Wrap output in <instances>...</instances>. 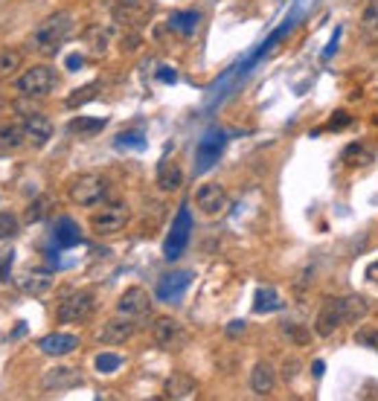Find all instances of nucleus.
Instances as JSON below:
<instances>
[{
    "mask_svg": "<svg viewBox=\"0 0 378 401\" xmlns=\"http://www.w3.org/2000/svg\"><path fill=\"white\" fill-rule=\"evenodd\" d=\"M70 32H73V15H70V12H56V15L44 18L38 27H35L29 44H32L38 53L53 56V53H58L62 41H67Z\"/></svg>",
    "mask_w": 378,
    "mask_h": 401,
    "instance_id": "nucleus-1",
    "label": "nucleus"
},
{
    "mask_svg": "<svg viewBox=\"0 0 378 401\" xmlns=\"http://www.w3.org/2000/svg\"><path fill=\"white\" fill-rule=\"evenodd\" d=\"M108 192H111V180L105 175H96V172H84V175H76L70 180V189L67 195L73 204L79 206H96L108 198Z\"/></svg>",
    "mask_w": 378,
    "mask_h": 401,
    "instance_id": "nucleus-2",
    "label": "nucleus"
},
{
    "mask_svg": "<svg viewBox=\"0 0 378 401\" xmlns=\"http://www.w3.org/2000/svg\"><path fill=\"white\" fill-rule=\"evenodd\" d=\"M128 218H131L128 204H123V201H111V204L99 206V210H96V212L91 215V230H93L96 236H117L119 230H126Z\"/></svg>",
    "mask_w": 378,
    "mask_h": 401,
    "instance_id": "nucleus-3",
    "label": "nucleus"
},
{
    "mask_svg": "<svg viewBox=\"0 0 378 401\" xmlns=\"http://www.w3.org/2000/svg\"><path fill=\"white\" fill-rule=\"evenodd\" d=\"M56 70L53 67H47V64H35L29 67L27 73H21L18 82H15V90L21 96H27V99H32V96H47L53 88H56Z\"/></svg>",
    "mask_w": 378,
    "mask_h": 401,
    "instance_id": "nucleus-4",
    "label": "nucleus"
},
{
    "mask_svg": "<svg viewBox=\"0 0 378 401\" xmlns=\"http://www.w3.org/2000/svg\"><path fill=\"white\" fill-rule=\"evenodd\" d=\"M224 145H227V131L224 128H210L201 137L198 149H195V172L204 175L218 163V157L224 154Z\"/></svg>",
    "mask_w": 378,
    "mask_h": 401,
    "instance_id": "nucleus-5",
    "label": "nucleus"
},
{
    "mask_svg": "<svg viewBox=\"0 0 378 401\" xmlns=\"http://www.w3.org/2000/svg\"><path fill=\"white\" fill-rule=\"evenodd\" d=\"M189 236H192V215H189L187 206H180L175 221H172V230H169V236L163 241V256L169 262L180 259V253H184L187 245H189Z\"/></svg>",
    "mask_w": 378,
    "mask_h": 401,
    "instance_id": "nucleus-6",
    "label": "nucleus"
},
{
    "mask_svg": "<svg viewBox=\"0 0 378 401\" xmlns=\"http://www.w3.org/2000/svg\"><path fill=\"white\" fill-rule=\"evenodd\" d=\"M152 12H154L152 0H117L114 21L123 29H143L152 18Z\"/></svg>",
    "mask_w": 378,
    "mask_h": 401,
    "instance_id": "nucleus-7",
    "label": "nucleus"
},
{
    "mask_svg": "<svg viewBox=\"0 0 378 401\" xmlns=\"http://www.w3.org/2000/svg\"><path fill=\"white\" fill-rule=\"evenodd\" d=\"M93 306H96V300L91 291H73V294H67L58 302L56 317H58V323H82L93 314Z\"/></svg>",
    "mask_w": 378,
    "mask_h": 401,
    "instance_id": "nucleus-8",
    "label": "nucleus"
},
{
    "mask_svg": "<svg viewBox=\"0 0 378 401\" xmlns=\"http://www.w3.org/2000/svg\"><path fill=\"white\" fill-rule=\"evenodd\" d=\"M340 323H346L344 320V302H340V297H326L320 311H317L314 332L320 337H332L340 329Z\"/></svg>",
    "mask_w": 378,
    "mask_h": 401,
    "instance_id": "nucleus-9",
    "label": "nucleus"
},
{
    "mask_svg": "<svg viewBox=\"0 0 378 401\" xmlns=\"http://www.w3.org/2000/svg\"><path fill=\"white\" fill-rule=\"evenodd\" d=\"M149 308H152L149 291L140 288V285L126 288L123 294H119V300H117V314H123V317H131V320L145 317V314H149Z\"/></svg>",
    "mask_w": 378,
    "mask_h": 401,
    "instance_id": "nucleus-10",
    "label": "nucleus"
},
{
    "mask_svg": "<svg viewBox=\"0 0 378 401\" xmlns=\"http://www.w3.org/2000/svg\"><path fill=\"white\" fill-rule=\"evenodd\" d=\"M152 337L161 349H180L187 343V332L175 317H157L152 326Z\"/></svg>",
    "mask_w": 378,
    "mask_h": 401,
    "instance_id": "nucleus-11",
    "label": "nucleus"
},
{
    "mask_svg": "<svg viewBox=\"0 0 378 401\" xmlns=\"http://www.w3.org/2000/svg\"><path fill=\"white\" fill-rule=\"evenodd\" d=\"M189 282H192L189 271H172V274L161 276V282H157V288H154V297L161 302H178L180 297H184V291L189 288Z\"/></svg>",
    "mask_w": 378,
    "mask_h": 401,
    "instance_id": "nucleus-12",
    "label": "nucleus"
},
{
    "mask_svg": "<svg viewBox=\"0 0 378 401\" xmlns=\"http://www.w3.org/2000/svg\"><path fill=\"white\" fill-rule=\"evenodd\" d=\"M23 134H27V143L32 145H47L53 137V123H50V117H44L38 111H29V114H23V123H21Z\"/></svg>",
    "mask_w": 378,
    "mask_h": 401,
    "instance_id": "nucleus-13",
    "label": "nucleus"
},
{
    "mask_svg": "<svg viewBox=\"0 0 378 401\" xmlns=\"http://www.w3.org/2000/svg\"><path fill=\"white\" fill-rule=\"evenodd\" d=\"M134 332H137V323H134L131 317H114V320H108L102 329H99V343L105 346H119V343H126V340L134 337Z\"/></svg>",
    "mask_w": 378,
    "mask_h": 401,
    "instance_id": "nucleus-14",
    "label": "nucleus"
},
{
    "mask_svg": "<svg viewBox=\"0 0 378 401\" xmlns=\"http://www.w3.org/2000/svg\"><path fill=\"white\" fill-rule=\"evenodd\" d=\"M82 384V372L76 367H56V369H47V375L41 378V387L50 393H64L73 390V387Z\"/></svg>",
    "mask_w": 378,
    "mask_h": 401,
    "instance_id": "nucleus-15",
    "label": "nucleus"
},
{
    "mask_svg": "<svg viewBox=\"0 0 378 401\" xmlns=\"http://www.w3.org/2000/svg\"><path fill=\"white\" fill-rule=\"evenodd\" d=\"M195 204H198V210L204 215H218V212H224V206H227V192L218 184H204L195 192Z\"/></svg>",
    "mask_w": 378,
    "mask_h": 401,
    "instance_id": "nucleus-16",
    "label": "nucleus"
},
{
    "mask_svg": "<svg viewBox=\"0 0 378 401\" xmlns=\"http://www.w3.org/2000/svg\"><path fill=\"white\" fill-rule=\"evenodd\" d=\"M38 349L50 358H62V355H70V352L79 349V337L70 332H53V335H44L38 340Z\"/></svg>",
    "mask_w": 378,
    "mask_h": 401,
    "instance_id": "nucleus-17",
    "label": "nucleus"
},
{
    "mask_svg": "<svg viewBox=\"0 0 378 401\" xmlns=\"http://www.w3.org/2000/svg\"><path fill=\"white\" fill-rule=\"evenodd\" d=\"M274 387H276V369H274V363L259 361L250 369V390L256 396H271Z\"/></svg>",
    "mask_w": 378,
    "mask_h": 401,
    "instance_id": "nucleus-18",
    "label": "nucleus"
},
{
    "mask_svg": "<svg viewBox=\"0 0 378 401\" xmlns=\"http://www.w3.org/2000/svg\"><path fill=\"white\" fill-rule=\"evenodd\" d=\"M163 393H166V398L184 401V398H192L198 393V384H195V378H189V375L175 372V375H169V381L163 384Z\"/></svg>",
    "mask_w": 378,
    "mask_h": 401,
    "instance_id": "nucleus-19",
    "label": "nucleus"
},
{
    "mask_svg": "<svg viewBox=\"0 0 378 401\" xmlns=\"http://www.w3.org/2000/svg\"><path fill=\"white\" fill-rule=\"evenodd\" d=\"M198 27H201V12H195V9H180V12H175V15L169 18V29L187 35V38L198 32Z\"/></svg>",
    "mask_w": 378,
    "mask_h": 401,
    "instance_id": "nucleus-20",
    "label": "nucleus"
},
{
    "mask_svg": "<svg viewBox=\"0 0 378 401\" xmlns=\"http://www.w3.org/2000/svg\"><path fill=\"white\" fill-rule=\"evenodd\" d=\"M82 241V230H79V224L73 221L70 215H62L56 221V245L58 247H76Z\"/></svg>",
    "mask_w": 378,
    "mask_h": 401,
    "instance_id": "nucleus-21",
    "label": "nucleus"
},
{
    "mask_svg": "<svg viewBox=\"0 0 378 401\" xmlns=\"http://www.w3.org/2000/svg\"><path fill=\"white\" fill-rule=\"evenodd\" d=\"M157 186H161L163 192H178L180 186H184V172H180V166L163 160L161 166H157Z\"/></svg>",
    "mask_w": 378,
    "mask_h": 401,
    "instance_id": "nucleus-22",
    "label": "nucleus"
},
{
    "mask_svg": "<svg viewBox=\"0 0 378 401\" xmlns=\"http://www.w3.org/2000/svg\"><path fill=\"white\" fill-rule=\"evenodd\" d=\"M340 302H344V320H346V323L364 320V317H367V311H370V302H367V297H361V294L340 297Z\"/></svg>",
    "mask_w": 378,
    "mask_h": 401,
    "instance_id": "nucleus-23",
    "label": "nucleus"
},
{
    "mask_svg": "<svg viewBox=\"0 0 378 401\" xmlns=\"http://www.w3.org/2000/svg\"><path fill=\"white\" fill-rule=\"evenodd\" d=\"M50 288H53V276L50 274H27V276H21V291L23 294L41 297Z\"/></svg>",
    "mask_w": 378,
    "mask_h": 401,
    "instance_id": "nucleus-24",
    "label": "nucleus"
},
{
    "mask_svg": "<svg viewBox=\"0 0 378 401\" xmlns=\"http://www.w3.org/2000/svg\"><path fill=\"white\" fill-rule=\"evenodd\" d=\"M21 67H23V53L21 50H0V82L15 79Z\"/></svg>",
    "mask_w": 378,
    "mask_h": 401,
    "instance_id": "nucleus-25",
    "label": "nucleus"
},
{
    "mask_svg": "<svg viewBox=\"0 0 378 401\" xmlns=\"http://www.w3.org/2000/svg\"><path fill=\"white\" fill-rule=\"evenodd\" d=\"M27 143V134L21 125H0V154H9Z\"/></svg>",
    "mask_w": 378,
    "mask_h": 401,
    "instance_id": "nucleus-26",
    "label": "nucleus"
},
{
    "mask_svg": "<svg viewBox=\"0 0 378 401\" xmlns=\"http://www.w3.org/2000/svg\"><path fill=\"white\" fill-rule=\"evenodd\" d=\"M361 32L370 41H378V0H367V6L361 12Z\"/></svg>",
    "mask_w": 378,
    "mask_h": 401,
    "instance_id": "nucleus-27",
    "label": "nucleus"
},
{
    "mask_svg": "<svg viewBox=\"0 0 378 401\" xmlns=\"http://www.w3.org/2000/svg\"><path fill=\"white\" fill-rule=\"evenodd\" d=\"M283 308V300H279V294L274 288H259L256 291V300H253V311L256 314H268V311H276Z\"/></svg>",
    "mask_w": 378,
    "mask_h": 401,
    "instance_id": "nucleus-28",
    "label": "nucleus"
},
{
    "mask_svg": "<svg viewBox=\"0 0 378 401\" xmlns=\"http://www.w3.org/2000/svg\"><path fill=\"white\" fill-rule=\"evenodd\" d=\"M105 128V119H93V117H76L70 119L67 131L70 134H79V137H93V134H99Z\"/></svg>",
    "mask_w": 378,
    "mask_h": 401,
    "instance_id": "nucleus-29",
    "label": "nucleus"
},
{
    "mask_svg": "<svg viewBox=\"0 0 378 401\" xmlns=\"http://www.w3.org/2000/svg\"><path fill=\"white\" fill-rule=\"evenodd\" d=\"M283 337L288 340V343H294V346H309L311 343V332L306 329L303 323H283Z\"/></svg>",
    "mask_w": 378,
    "mask_h": 401,
    "instance_id": "nucleus-30",
    "label": "nucleus"
},
{
    "mask_svg": "<svg viewBox=\"0 0 378 401\" xmlns=\"http://www.w3.org/2000/svg\"><path fill=\"white\" fill-rule=\"evenodd\" d=\"M84 41L91 44V50L96 56H102L108 50V44H111V32H108L105 27H91L88 32H84Z\"/></svg>",
    "mask_w": 378,
    "mask_h": 401,
    "instance_id": "nucleus-31",
    "label": "nucleus"
},
{
    "mask_svg": "<svg viewBox=\"0 0 378 401\" xmlns=\"http://www.w3.org/2000/svg\"><path fill=\"white\" fill-rule=\"evenodd\" d=\"M50 204H53V198L50 195H41V198H35L29 206H27V215H23V221L27 224H38L41 218L50 212Z\"/></svg>",
    "mask_w": 378,
    "mask_h": 401,
    "instance_id": "nucleus-32",
    "label": "nucleus"
},
{
    "mask_svg": "<svg viewBox=\"0 0 378 401\" xmlns=\"http://www.w3.org/2000/svg\"><path fill=\"white\" fill-rule=\"evenodd\" d=\"M93 367H96V372L111 375V372H117L119 367H123V358H119L117 352H99V355L93 358Z\"/></svg>",
    "mask_w": 378,
    "mask_h": 401,
    "instance_id": "nucleus-33",
    "label": "nucleus"
},
{
    "mask_svg": "<svg viewBox=\"0 0 378 401\" xmlns=\"http://www.w3.org/2000/svg\"><path fill=\"white\" fill-rule=\"evenodd\" d=\"M18 233H21V218H18L15 212L3 210V212H0V241L15 239Z\"/></svg>",
    "mask_w": 378,
    "mask_h": 401,
    "instance_id": "nucleus-34",
    "label": "nucleus"
},
{
    "mask_svg": "<svg viewBox=\"0 0 378 401\" xmlns=\"http://www.w3.org/2000/svg\"><path fill=\"white\" fill-rule=\"evenodd\" d=\"M114 145H117V149H137V151H143L145 149V137H143V131H123V134H117Z\"/></svg>",
    "mask_w": 378,
    "mask_h": 401,
    "instance_id": "nucleus-35",
    "label": "nucleus"
},
{
    "mask_svg": "<svg viewBox=\"0 0 378 401\" xmlns=\"http://www.w3.org/2000/svg\"><path fill=\"white\" fill-rule=\"evenodd\" d=\"M370 151L364 149V143H352V145H346V151H344V160L349 163V166H361V163H370Z\"/></svg>",
    "mask_w": 378,
    "mask_h": 401,
    "instance_id": "nucleus-36",
    "label": "nucleus"
},
{
    "mask_svg": "<svg viewBox=\"0 0 378 401\" xmlns=\"http://www.w3.org/2000/svg\"><path fill=\"white\" fill-rule=\"evenodd\" d=\"M96 84H88V88H79L76 93H70L67 96V108H79V105H84V102H91L93 96H96Z\"/></svg>",
    "mask_w": 378,
    "mask_h": 401,
    "instance_id": "nucleus-37",
    "label": "nucleus"
},
{
    "mask_svg": "<svg viewBox=\"0 0 378 401\" xmlns=\"http://www.w3.org/2000/svg\"><path fill=\"white\" fill-rule=\"evenodd\" d=\"M355 343H358V346L378 349V329H373V326H364V329H358V332H355Z\"/></svg>",
    "mask_w": 378,
    "mask_h": 401,
    "instance_id": "nucleus-38",
    "label": "nucleus"
},
{
    "mask_svg": "<svg viewBox=\"0 0 378 401\" xmlns=\"http://www.w3.org/2000/svg\"><path fill=\"white\" fill-rule=\"evenodd\" d=\"M140 44H143V38H140V29H126V35H123V53H137L140 50Z\"/></svg>",
    "mask_w": 378,
    "mask_h": 401,
    "instance_id": "nucleus-39",
    "label": "nucleus"
},
{
    "mask_svg": "<svg viewBox=\"0 0 378 401\" xmlns=\"http://www.w3.org/2000/svg\"><path fill=\"white\" fill-rule=\"evenodd\" d=\"M349 123H352V117H349L346 111H338L332 119H329V125H326V128H329V131H340V128H346Z\"/></svg>",
    "mask_w": 378,
    "mask_h": 401,
    "instance_id": "nucleus-40",
    "label": "nucleus"
},
{
    "mask_svg": "<svg viewBox=\"0 0 378 401\" xmlns=\"http://www.w3.org/2000/svg\"><path fill=\"white\" fill-rule=\"evenodd\" d=\"M297 375H300V361L288 358V361H285V367H283V378H285V384L297 381Z\"/></svg>",
    "mask_w": 378,
    "mask_h": 401,
    "instance_id": "nucleus-41",
    "label": "nucleus"
},
{
    "mask_svg": "<svg viewBox=\"0 0 378 401\" xmlns=\"http://www.w3.org/2000/svg\"><path fill=\"white\" fill-rule=\"evenodd\" d=\"M82 62H84L82 53H70L67 56V70H82Z\"/></svg>",
    "mask_w": 378,
    "mask_h": 401,
    "instance_id": "nucleus-42",
    "label": "nucleus"
},
{
    "mask_svg": "<svg viewBox=\"0 0 378 401\" xmlns=\"http://www.w3.org/2000/svg\"><path fill=\"white\" fill-rule=\"evenodd\" d=\"M157 79H161V82H178V73L169 70V67H163L161 73H157Z\"/></svg>",
    "mask_w": 378,
    "mask_h": 401,
    "instance_id": "nucleus-43",
    "label": "nucleus"
},
{
    "mask_svg": "<svg viewBox=\"0 0 378 401\" xmlns=\"http://www.w3.org/2000/svg\"><path fill=\"white\" fill-rule=\"evenodd\" d=\"M367 279H370V282H375V285H378V259L367 265Z\"/></svg>",
    "mask_w": 378,
    "mask_h": 401,
    "instance_id": "nucleus-44",
    "label": "nucleus"
},
{
    "mask_svg": "<svg viewBox=\"0 0 378 401\" xmlns=\"http://www.w3.org/2000/svg\"><path fill=\"white\" fill-rule=\"evenodd\" d=\"M323 369H326V363H323V361H314V363H311V375H314V378H320Z\"/></svg>",
    "mask_w": 378,
    "mask_h": 401,
    "instance_id": "nucleus-45",
    "label": "nucleus"
},
{
    "mask_svg": "<svg viewBox=\"0 0 378 401\" xmlns=\"http://www.w3.org/2000/svg\"><path fill=\"white\" fill-rule=\"evenodd\" d=\"M338 38H340V29H335V35H332V44H329V47H326V58H329V56H332V53H335V47H338Z\"/></svg>",
    "mask_w": 378,
    "mask_h": 401,
    "instance_id": "nucleus-46",
    "label": "nucleus"
}]
</instances>
